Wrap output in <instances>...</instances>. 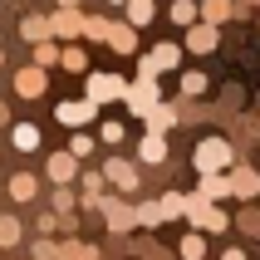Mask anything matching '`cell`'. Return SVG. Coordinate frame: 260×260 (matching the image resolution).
I'll return each mask as SVG.
<instances>
[{
    "instance_id": "1",
    "label": "cell",
    "mask_w": 260,
    "mask_h": 260,
    "mask_svg": "<svg viewBox=\"0 0 260 260\" xmlns=\"http://www.w3.org/2000/svg\"><path fill=\"white\" fill-rule=\"evenodd\" d=\"M191 162H197V172H202V177L226 172V167H236V147L226 143V138H202L197 152H191Z\"/></svg>"
},
{
    "instance_id": "2",
    "label": "cell",
    "mask_w": 260,
    "mask_h": 260,
    "mask_svg": "<svg viewBox=\"0 0 260 260\" xmlns=\"http://www.w3.org/2000/svg\"><path fill=\"white\" fill-rule=\"evenodd\" d=\"M84 99H88V103H113V99H128V79H123V74H88Z\"/></svg>"
},
{
    "instance_id": "3",
    "label": "cell",
    "mask_w": 260,
    "mask_h": 260,
    "mask_svg": "<svg viewBox=\"0 0 260 260\" xmlns=\"http://www.w3.org/2000/svg\"><path fill=\"white\" fill-rule=\"evenodd\" d=\"M44 177H49L54 187H69V182H79L84 172H79V157L64 147V152H49V157H44Z\"/></svg>"
},
{
    "instance_id": "4",
    "label": "cell",
    "mask_w": 260,
    "mask_h": 260,
    "mask_svg": "<svg viewBox=\"0 0 260 260\" xmlns=\"http://www.w3.org/2000/svg\"><path fill=\"white\" fill-rule=\"evenodd\" d=\"M187 216L197 221V231H226V226H231V216H226V211H221V206H211V202H202V197H191V206H187Z\"/></svg>"
},
{
    "instance_id": "5",
    "label": "cell",
    "mask_w": 260,
    "mask_h": 260,
    "mask_svg": "<svg viewBox=\"0 0 260 260\" xmlns=\"http://www.w3.org/2000/svg\"><path fill=\"white\" fill-rule=\"evenodd\" d=\"M54 118L64 123V128L84 133L88 118H99V103H88V99H69V103H59V108H54Z\"/></svg>"
},
{
    "instance_id": "6",
    "label": "cell",
    "mask_w": 260,
    "mask_h": 260,
    "mask_svg": "<svg viewBox=\"0 0 260 260\" xmlns=\"http://www.w3.org/2000/svg\"><path fill=\"white\" fill-rule=\"evenodd\" d=\"M138 118H147L152 108H157V79H138V84H128V99H123Z\"/></svg>"
},
{
    "instance_id": "7",
    "label": "cell",
    "mask_w": 260,
    "mask_h": 260,
    "mask_svg": "<svg viewBox=\"0 0 260 260\" xmlns=\"http://www.w3.org/2000/svg\"><path fill=\"white\" fill-rule=\"evenodd\" d=\"M103 177H108L123 197H133V191H138V167H133L128 157H108V162H103Z\"/></svg>"
},
{
    "instance_id": "8",
    "label": "cell",
    "mask_w": 260,
    "mask_h": 260,
    "mask_svg": "<svg viewBox=\"0 0 260 260\" xmlns=\"http://www.w3.org/2000/svg\"><path fill=\"white\" fill-rule=\"evenodd\" d=\"M44 88H49V69H40V64H25V69L15 74V93L20 99H40Z\"/></svg>"
},
{
    "instance_id": "9",
    "label": "cell",
    "mask_w": 260,
    "mask_h": 260,
    "mask_svg": "<svg viewBox=\"0 0 260 260\" xmlns=\"http://www.w3.org/2000/svg\"><path fill=\"white\" fill-rule=\"evenodd\" d=\"M49 25H54V40H74V35H84V29H88V15L54 10V15H49Z\"/></svg>"
},
{
    "instance_id": "10",
    "label": "cell",
    "mask_w": 260,
    "mask_h": 260,
    "mask_svg": "<svg viewBox=\"0 0 260 260\" xmlns=\"http://www.w3.org/2000/svg\"><path fill=\"white\" fill-rule=\"evenodd\" d=\"M197 197H202V202H211V206H216L221 197H236V187H231V172H211V177H202Z\"/></svg>"
},
{
    "instance_id": "11",
    "label": "cell",
    "mask_w": 260,
    "mask_h": 260,
    "mask_svg": "<svg viewBox=\"0 0 260 260\" xmlns=\"http://www.w3.org/2000/svg\"><path fill=\"white\" fill-rule=\"evenodd\" d=\"M231 187H236L241 202H255L260 197V172L255 167H231Z\"/></svg>"
},
{
    "instance_id": "12",
    "label": "cell",
    "mask_w": 260,
    "mask_h": 260,
    "mask_svg": "<svg viewBox=\"0 0 260 260\" xmlns=\"http://www.w3.org/2000/svg\"><path fill=\"white\" fill-rule=\"evenodd\" d=\"M216 40H221L216 25H191V29H187V49H191V54H211Z\"/></svg>"
},
{
    "instance_id": "13",
    "label": "cell",
    "mask_w": 260,
    "mask_h": 260,
    "mask_svg": "<svg viewBox=\"0 0 260 260\" xmlns=\"http://www.w3.org/2000/svg\"><path fill=\"white\" fill-rule=\"evenodd\" d=\"M103 216H108V226L113 231H128V226H138V206H123V202H103Z\"/></svg>"
},
{
    "instance_id": "14",
    "label": "cell",
    "mask_w": 260,
    "mask_h": 260,
    "mask_svg": "<svg viewBox=\"0 0 260 260\" xmlns=\"http://www.w3.org/2000/svg\"><path fill=\"white\" fill-rule=\"evenodd\" d=\"M20 35L29 44H44V40H54V25H49V15H25L20 20Z\"/></svg>"
},
{
    "instance_id": "15",
    "label": "cell",
    "mask_w": 260,
    "mask_h": 260,
    "mask_svg": "<svg viewBox=\"0 0 260 260\" xmlns=\"http://www.w3.org/2000/svg\"><path fill=\"white\" fill-rule=\"evenodd\" d=\"M10 143H15V152H40V128L35 123H15Z\"/></svg>"
},
{
    "instance_id": "16",
    "label": "cell",
    "mask_w": 260,
    "mask_h": 260,
    "mask_svg": "<svg viewBox=\"0 0 260 260\" xmlns=\"http://www.w3.org/2000/svg\"><path fill=\"white\" fill-rule=\"evenodd\" d=\"M10 197L15 202H35V197H40V177L35 172H15L10 177Z\"/></svg>"
},
{
    "instance_id": "17",
    "label": "cell",
    "mask_w": 260,
    "mask_h": 260,
    "mask_svg": "<svg viewBox=\"0 0 260 260\" xmlns=\"http://www.w3.org/2000/svg\"><path fill=\"white\" fill-rule=\"evenodd\" d=\"M108 44H113L118 54H133V49H138V29L123 20V25H113V29H108Z\"/></svg>"
},
{
    "instance_id": "18",
    "label": "cell",
    "mask_w": 260,
    "mask_h": 260,
    "mask_svg": "<svg viewBox=\"0 0 260 260\" xmlns=\"http://www.w3.org/2000/svg\"><path fill=\"white\" fill-rule=\"evenodd\" d=\"M138 157L143 162H167V138L162 133H147L143 143H138Z\"/></svg>"
},
{
    "instance_id": "19",
    "label": "cell",
    "mask_w": 260,
    "mask_h": 260,
    "mask_svg": "<svg viewBox=\"0 0 260 260\" xmlns=\"http://www.w3.org/2000/svg\"><path fill=\"white\" fill-rule=\"evenodd\" d=\"M172 25H202V5L197 0H172Z\"/></svg>"
},
{
    "instance_id": "20",
    "label": "cell",
    "mask_w": 260,
    "mask_h": 260,
    "mask_svg": "<svg viewBox=\"0 0 260 260\" xmlns=\"http://www.w3.org/2000/svg\"><path fill=\"white\" fill-rule=\"evenodd\" d=\"M236 5L231 0H202V25H221V20H231Z\"/></svg>"
},
{
    "instance_id": "21",
    "label": "cell",
    "mask_w": 260,
    "mask_h": 260,
    "mask_svg": "<svg viewBox=\"0 0 260 260\" xmlns=\"http://www.w3.org/2000/svg\"><path fill=\"white\" fill-rule=\"evenodd\" d=\"M147 59H152V69L162 74V69H177V64H182V49H177V44L167 40V44H157V49H152Z\"/></svg>"
},
{
    "instance_id": "22",
    "label": "cell",
    "mask_w": 260,
    "mask_h": 260,
    "mask_svg": "<svg viewBox=\"0 0 260 260\" xmlns=\"http://www.w3.org/2000/svg\"><path fill=\"white\" fill-rule=\"evenodd\" d=\"M123 10H128V25H133V29H143V25H152V0H128V5H123Z\"/></svg>"
},
{
    "instance_id": "23",
    "label": "cell",
    "mask_w": 260,
    "mask_h": 260,
    "mask_svg": "<svg viewBox=\"0 0 260 260\" xmlns=\"http://www.w3.org/2000/svg\"><path fill=\"white\" fill-rule=\"evenodd\" d=\"M59 59H64V49H59L54 40H44V44H35V64H40V69H54Z\"/></svg>"
},
{
    "instance_id": "24",
    "label": "cell",
    "mask_w": 260,
    "mask_h": 260,
    "mask_svg": "<svg viewBox=\"0 0 260 260\" xmlns=\"http://www.w3.org/2000/svg\"><path fill=\"white\" fill-rule=\"evenodd\" d=\"M172 123H177V108H167V103H157V108L147 113V128H152V133H167Z\"/></svg>"
},
{
    "instance_id": "25",
    "label": "cell",
    "mask_w": 260,
    "mask_h": 260,
    "mask_svg": "<svg viewBox=\"0 0 260 260\" xmlns=\"http://www.w3.org/2000/svg\"><path fill=\"white\" fill-rule=\"evenodd\" d=\"M74 206H79V191L74 187H54V216H74Z\"/></svg>"
},
{
    "instance_id": "26",
    "label": "cell",
    "mask_w": 260,
    "mask_h": 260,
    "mask_svg": "<svg viewBox=\"0 0 260 260\" xmlns=\"http://www.w3.org/2000/svg\"><path fill=\"white\" fill-rule=\"evenodd\" d=\"M177 250H182V260H202V255H206V241H202V231L182 236V246H177Z\"/></svg>"
},
{
    "instance_id": "27",
    "label": "cell",
    "mask_w": 260,
    "mask_h": 260,
    "mask_svg": "<svg viewBox=\"0 0 260 260\" xmlns=\"http://www.w3.org/2000/svg\"><path fill=\"white\" fill-rule=\"evenodd\" d=\"M10 246H20V221L0 216V250H10Z\"/></svg>"
},
{
    "instance_id": "28",
    "label": "cell",
    "mask_w": 260,
    "mask_h": 260,
    "mask_svg": "<svg viewBox=\"0 0 260 260\" xmlns=\"http://www.w3.org/2000/svg\"><path fill=\"white\" fill-rule=\"evenodd\" d=\"M59 64H64V69H69V74H84V69H88V54H84V49H79V44H69Z\"/></svg>"
},
{
    "instance_id": "29",
    "label": "cell",
    "mask_w": 260,
    "mask_h": 260,
    "mask_svg": "<svg viewBox=\"0 0 260 260\" xmlns=\"http://www.w3.org/2000/svg\"><path fill=\"white\" fill-rule=\"evenodd\" d=\"M182 93H187V99L206 93V74H202V69H187V74H182Z\"/></svg>"
},
{
    "instance_id": "30",
    "label": "cell",
    "mask_w": 260,
    "mask_h": 260,
    "mask_svg": "<svg viewBox=\"0 0 260 260\" xmlns=\"http://www.w3.org/2000/svg\"><path fill=\"white\" fill-rule=\"evenodd\" d=\"M187 206H191V197H182V191H167L162 197V211L167 216H187Z\"/></svg>"
},
{
    "instance_id": "31",
    "label": "cell",
    "mask_w": 260,
    "mask_h": 260,
    "mask_svg": "<svg viewBox=\"0 0 260 260\" xmlns=\"http://www.w3.org/2000/svg\"><path fill=\"white\" fill-rule=\"evenodd\" d=\"M162 216H167V211H162V202H143V206H138V226H157Z\"/></svg>"
},
{
    "instance_id": "32",
    "label": "cell",
    "mask_w": 260,
    "mask_h": 260,
    "mask_svg": "<svg viewBox=\"0 0 260 260\" xmlns=\"http://www.w3.org/2000/svg\"><path fill=\"white\" fill-rule=\"evenodd\" d=\"M236 226H241L246 236H260V211H255V206H250V211H241V216H236Z\"/></svg>"
},
{
    "instance_id": "33",
    "label": "cell",
    "mask_w": 260,
    "mask_h": 260,
    "mask_svg": "<svg viewBox=\"0 0 260 260\" xmlns=\"http://www.w3.org/2000/svg\"><path fill=\"white\" fill-rule=\"evenodd\" d=\"M35 260H59V241L40 236V241H35Z\"/></svg>"
},
{
    "instance_id": "34",
    "label": "cell",
    "mask_w": 260,
    "mask_h": 260,
    "mask_svg": "<svg viewBox=\"0 0 260 260\" xmlns=\"http://www.w3.org/2000/svg\"><path fill=\"white\" fill-rule=\"evenodd\" d=\"M69 152H74V157H88V152H93V138H88V133H74V138H69Z\"/></svg>"
},
{
    "instance_id": "35",
    "label": "cell",
    "mask_w": 260,
    "mask_h": 260,
    "mask_svg": "<svg viewBox=\"0 0 260 260\" xmlns=\"http://www.w3.org/2000/svg\"><path fill=\"white\" fill-rule=\"evenodd\" d=\"M99 138H103V143H123V123H113V118H108V123L99 128Z\"/></svg>"
},
{
    "instance_id": "36",
    "label": "cell",
    "mask_w": 260,
    "mask_h": 260,
    "mask_svg": "<svg viewBox=\"0 0 260 260\" xmlns=\"http://www.w3.org/2000/svg\"><path fill=\"white\" fill-rule=\"evenodd\" d=\"M108 29H113L108 20H88V29H84V35H88V40H103V44H108Z\"/></svg>"
},
{
    "instance_id": "37",
    "label": "cell",
    "mask_w": 260,
    "mask_h": 260,
    "mask_svg": "<svg viewBox=\"0 0 260 260\" xmlns=\"http://www.w3.org/2000/svg\"><path fill=\"white\" fill-rule=\"evenodd\" d=\"M59 231V216H54V211H44V216H40V236H54Z\"/></svg>"
},
{
    "instance_id": "38",
    "label": "cell",
    "mask_w": 260,
    "mask_h": 260,
    "mask_svg": "<svg viewBox=\"0 0 260 260\" xmlns=\"http://www.w3.org/2000/svg\"><path fill=\"white\" fill-rule=\"evenodd\" d=\"M221 260H246V250H236V246H231V250H226Z\"/></svg>"
},
{
    "instance_id": "39",
    "label": "cell",
    "mask_w": 260,
    "mask_h": 260,
    "mask_svg": "<svg viewBox=\"0 0 260 260\" xmlns=\"http://www.w3.org/2000/svg\"><path fill=\"white\" fill-rule=\"evenodd\" d=\"M79 260H99V250H93V246H84V250H79Z\"/></svg>"
},
{
    "instance_id": "40",
    "label": "cell",
    "mask_w": 260,
    "mask_h": 260,
    "mask_svg": "<svg viewBox=\"0 0 260 260\" xmlns=\"http://www.w3.org/2000/svg\"><path fill=\"white\" fill-rule=\"evenodd\" d=\"M79 5H84V0H59V10H79Z\"/></svg>"
},
{
    "instance_id": "41",
    "label": "cell",
    "mask_w": 260,
    "mask_h": 260,
    "mask_svg": "<svg viewBox=\"0 0 260 260\" xmlns=\"http://www.w3.org/2000/svg\"><path fill=\"white\" fill-rule=\"evenodd\" d=\"M5 123H10V108H5V103H0V128H5Z\"/></svg>"
},
{
    "instance_id": "42",
    "label": "cell",
    "mask_w": 260,
    "mask_h": 260,
    "mask_svg": "<svg viewBox=\"0 0 260 260\" xmlns=\"http://www.w3.org/2000/svg\"><path fill=\"white\" fill-rule=\"evenodd\" d=\"M246 5H260V0H241V10H246Z\"/></svg>"
},
{
    "instance_id": "43",
    "label": "cell",
    "mask_w": 260,
    "mask_h": 260,
    "mask_svg": "<svg viewBox=\"0 0 260 260\" xmlns=\"http://www.w3.org/2000/svg\"><path fill=\"white\" fill-rule=\"evenodd\" d=\"M108 5H128V0H108Z\"/></svg>"
},
{
    "instance_id": "44",
    "label": "cell",
    "mask_w": 260,
    "mask_h": 260,
    "mask_svg": "<svg viewBox=\"0 0 260 260\" xmlns=\"http://www.w3.org/2000/svg\"><path fill=\"white\" fill-rule=\"evenodd\" d=\"M0 64H5V54H0Z\"/></svg>"
}]
</instances>
